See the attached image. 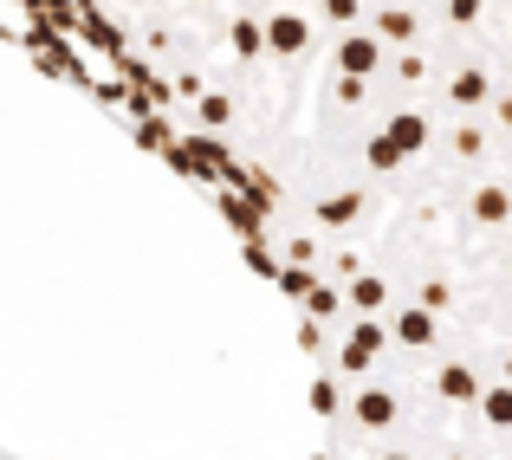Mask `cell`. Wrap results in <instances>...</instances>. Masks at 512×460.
Here are the masks:
<instances>
[{
	"label": "cell",
	"mask_w": 512,
	"mask_h": 460,
	"mask_svg": "<svg viewBox=\"0 0 512 460\" xmlns=\"http://www.w3.org/2000/svg\"><path fill=\"white\" fill-rule=\"evenodd\" d=\"M350 415H357V428H370V435H383V428H389V422L402 415V402H396V389L370 383V389H357V396H350Z\"/></svg>",
	"instance_id": "7a4b0ae2"
},
{
	"label": "cell",
	"mask_w": 512,
	"mask_h": 460,
	"mask_svg": "<svg viewBox=\"0 0 512 460\" xmlns=\"http://www.w3.org/2000/svg\"><path fill=\"white\" fill-rule=\"evenodd\" d=\"M318 344H325V331H318V324L305 318V324H299V350H318Z\"/></svg>",
	"instance_id": "603a6c76"
},
{
	"label": "cell",
	"mask_w": 512,
	"mask_h": 460,
	"mask_svg": "<svg viewBox=\"0 0 512 460\" xmlns=\"http://www.w3.org/2000/svg\"><path fill=\"white\" fill-rule=\"evenodd\" d=\"M279 286H286V299H292V305H305V299H312V286H318V279L305 273V266H292V273H279Z\"/></svg>",
	"instance_id": "ac0fdd59"
},
{
	"label": "cell",
	"mask_w": 512,
	"mask_h": 460,
	"mask_svg": "<svg viewBox=\"0 0 512 460\" xmlns=\"http://www.w3.org/2000/svg\"><path fill=\"white\" fill-rule=\"evenodd\" d=\"M357 214H363V195H357V188H338V195L318 201V221H325V227H350Z\"/></svg>",
	"instance_id": "ba28073f"
},
{
	"label": "cell",
	"mask_w": 512,
	"mask_h": 460,
	"mask_svg": "<svg viewBox=\"0 0 512 460\" xmlns=\"http://www.w3.org/2000/svg\"><path fill=\"white\" fill-rule=\"evenodd\" d=\"M448 20L454 26H474L480 20V0H448Z\"/></svg>",
	"instance_id": "44dd1931"
},
{
	"label": "cell",
	"mask_w": 512,
	"mask_h": 460,
	"mask_svg": "<svg viewBox=\"0 0 512 460\" xmlns=\"http://www.w3.org/2000/svg\"><path fill=\"white\" fill-rule=\"evenodd\" d=\"M325 20H331V26H344V33H357L363 0H325Z\"/></svg>",
	"instance_id": "e0dca14e"
},
{
	"label": "cell",
	"mask_w": 512,
	"mask_h": 460,
	"mask_svg": "<svg viewBox=\"0 0 512 460\" xmlns=\"http://www.w3.org/2000/svg\"><path fill=\"white\" fill-rule=\"evenodd\" d=\"M350 305H357L363 318H376V311L389 305V286H383L376 273H357V279H350Z\"/></svg>",
	"instance_id": "8fae6325"
},
{
	"label": "cell",
	"mask_w": 512,
	"mask_h": 460,
	"mask_svg": "<svg viewBox=\"0 0 512 460\" xmlns=\"http://www.w3.org/2000/svg\"><path fill=\"white\" fill-rule=\"evenodd\" d=\"M376 59H383L376 33H344V39H338V72H344V78H357V85L376 72Z\"/></svg>",
	"instance_id": "277c9868"
},
{
	"label": "cell",
	"mask_w": 512,
	"mask_h": 460,
	"mask_svg": "<svg viewBox=\"0 0 512 460\" xmlns=\"http://www.w3.org/2000/svg\"><path fill=\"white\" fill-rule=\"evenodd\" d=\"M474 221H487V227L512 221V188H480L474 195Z\"/></svg>",
	"instance_id": "7c38bea8"
},
{
	"label": "cell",
	"mask_w": 512,
	"mask_h": 460,
	"mask_svg": "<svg viewBox=\"0 0 512 460\" xmlns=\"http://www.w3.org/2000/svg\"><path fill=\"white\" fill-rule=\"evenodd\" d=\"M383 137L396 143L402 156H415V150H422V143H428V117H422V111H396V117H389V124H383Z\"/></svg>",
	"instance_id": "8992f818"
},
{
	"label": "cell",
	"mask_w": 512,
	"mask_h": 460,
	"mask_svg": "<svg viewBox=\"0 0 512 460\" xmlns=\"http://www.w3.org/2000/svg\"><path fill=\"white\" fill-rule=\"evenodd\" d=\"M383 460H409V454H383Z\"/></svg>",
	"instance_id": "cb8c5ba5"
},
{
	"label": "cell",
	"mask_w": 512,
	"mask_h": 460,
	"mask_svg": "<svg viewBox=\"0 0 512 460\" xmlns=\"http://www.w3.org/2000/svg\"><path fill=\"white\" fill-rule=\"evenodd\" d=\"M454 150H461L467 162H474V156H487V130H474V124H467V130H454Z\"/></svg>",
	"instance_id": "d6986e66"
},
{
	"label": "cell",
	"mask_w": 512,
	"mask_h": 460,
	"mask_svg": "<svg viewBox=\"0 0 512 460\" xmlns=\"http://www.w3.org/2000/svg\"><path fill=\"white\" fill-rule=\"evenodd\" d=\"M305 46H312V20H305V13H273V20H266V52L299 59Z\"/></svg>",
	"instance_id": "3957f363"
},
{
	"label": "cell",
	"mask_w": 512,
	"mask_h": 460,
	"mask_svg": "<svg viewBox=\"0 0 512 460\" xmlns=\"http://www.w3.org/2000/svg\"><path fill=\"white\" fill-rule=\"evenodd\" d=\"M201 124H227V98H201Z\"/></svg>",
	"instance_id": "7402d4cb"
},
{
	"label": "cell",
	"mask_w": 512,
	"mask_h": 460,
	"mask_svg": "<svg viewBox=\"0 0 512 460\" xmlns=\"http://www.w3.org/2000/svg\"><path fill=\"white\" fill-rule=\"evenodd\" d=\"M383 344H389L383 324H376V318H357V324H350V337L338 344V370H344V376H363L376 357H383Z\"/></svg>",
	"instance_id": "6da1fadb"
},
{
	"label": "cell",
	"mask_w": 512,
	"mask_h": 460,
	"mask_svg": "<svg viewBox=\"0 0 512 460\" xmlns=\"http://www.w3.org/2000/svg\"><path fill=\"white\" fill-rule=\"evenodd\" d=\"M415 33H422V20H415L409 7H383V13H376V39H396V46H409Z\"/></svg>",
	"instance_id": "30bf717a"
},
{
	"label": "cell",
	"mask_w": 512,
	"mask_h": 460,
	"mask_svg": "<svg viewBox=\"0 0 512 460\" xmlns=\"http://www.w3.org/2000/svg\"><path fill=\"white\" fill-rule=\"evenodd\" d=\"M305 396H312V415H325V422L344 409V396H338V383H331V376H318V383L305 389Z\"/></svg>",
	"instance_id": "2e32d148"
},
{
	"label": "cell",
	"mask_w": 512,
	"mask_h": 460,
	"mask_svg": "<svg viewBox=\"0 0 512 460\" xmlns=\"http://www.w3.org/2000/svg\"><path fill=\"white\" fill-rule=\"evenodd\" d=\"M506 370H512V363H506Z\"/></svg>",
	"instance_id": "484cf974"
},
{
	"label": "cell",
	"mask_w": 512,
	"mask_h": 460,
	"mask_svg": "<svg viewBox=\"0 0 512 460\" xmlns=\"http://www.w3.org/2000/svg\"><path fill=\"white\" fill-rule=\"evenodd\" d=\"M480 415H487L493 428H512V383H500V389H480Z\"/></svg>",
	"instance_id": "4fadbf2b"
},
{
	"label": "cell",
	"mask_w": 512,
	"mask_h": 460,
	"mask_svg": "<svg viewBox=\"0 0 512 460\" xmlns=\"http://www.w3.org/2000/svg\"><path fill=\"white\" fill-rule=\"evenodd\" d=\"M448 299H454V292L441 286V279H428V286H422V311H448Z\"/></svg>",
	"instance_id": "ffe728a7"
},
{
	"label": "cell",
	"mask_w": 512,
	"mask_h": 460,
	"mask_svg": "<svg viewBox=\"0 0 512 460\" xmlns=\"http://www.w3.org/2000/svg\"><path fill=\"white\" fill-rule=\"evenodd\" d=\"M195 7H208V0H195Z\"/></svg>",
	"instance_id": "d4e9b609"
},
{
	"label": "cell",
	"mask_w": 512,
	"mask_h": 460,
	"mask_svg": "<svg viewBox=\"0 0 512 460\" xmlns=\"http://www.w3.org/2000/svg\"><path fill=\"white\" fill-rule=\"evenodd\" d=\"M227 46H234L240 59H260L266 52V20H247V13H240V20L227 26Z\"/></svg>",
	"instance_id": "9c48e42d"
},
{
	"label": "cell",
	"mask_w": 512,
	"mask_h": 460,
	"mask_svg": "<svg viewBox=\"0 0 512 460\" xmlns=\"http://www.w3.org/2000/svg\"><path fill=\"white\" fill-rule=\"evenodd\" d=\"M435 389L448 402H480V376H474V363H448V370L435 376Z\"/></svg>",
	"instance_id": "52a82bcc"
},
{
	"label": "cell",
	"mask_w": 512,
	"mask_h": 460,
	"mask_svg": "<svg viewBox=\"0 0 512 460\" xmlns=\"http://www.w3.org/2000/svg\"><path fill=\"white\" fill-rule=\"evenodd\" d=\"M389 337H396V344H409V350H428V344H435V311L402 305V311H396V324H389Z\"/></svg>",
	"instance_id": "5b68a950"
},
{
	"label": "cell",
	"mask_w": 512,
	"mask_h": 460,
	"mask_svg": "<svg viewBox=\"0 0 512 460\" xmlns=\"http://www.w3.org/2000/svg\"><path fill=\"white\" fill-rule=\"evenodd\" d=\"M448 98L454 104H487V72H474V65H467V72H454Z\"/></svg>",
	"instance_id": "5bb4252c"
},
{
	"label": "cell",
	"mask_w": 512,
	"mask_h": 460,
	"mask_svg": "<svg viewBox=\"0 0 512 460\" xmlns=\"http://www.w3.org/2000/svg\"><path fill=\"white\" fill-rule=\"evenodd\" d=\"M338 311H344V292H331L325 279H318V286H312V299H305V318H312V324H325V318H338Z\"/></svg>",
	"instance_id": "9a60e30c"
}]
</instances>
